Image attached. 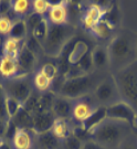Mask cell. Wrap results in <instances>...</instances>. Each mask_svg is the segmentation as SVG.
Here are the masks:
<instances>
[{
	"mask_svg": "<svg viewBox=\"0 0 137 149\" xmlns=\"http://www.w3.org/2000/svg\"><path fill=\"white\" fill-rule=\"evenodd\" d=\"M7 96H11L24 104L32 94V85L28 75H18L11 80L5 81L2 84Z\"/></svg>",
	"mask_w": 137,
	"mask_h": 149,
	"instance_id": "cell-7",
	"label": "cell"
},
{
	"mask_svg": "<svg viewBox=\"0 0 137 149\" xmlns=\"http://www.w3.org/2000/svg\"><path fill=\"white\" fill-rule=\"evenodd\" d=\"M106 118H107L106 107L97 106L94 112L92 113L90 116L81 124V126L84 128L86 132L90 133V132H92L97 125H100L102 122H104Z\"/></svg>",
	"mask_w": 137,
	"mask_h": 149,
	"instance_id": "cell-19",
	"label": "cell"
},
{
	"mask_svg": "<svg viewBox=\"0 0 137 149\" xmlns=\"http://www.w3.org/2000/svg\"><path fill=\"white\" fill-rule=\"evenodd\" d=\"M0 120H6V122H9L10 120L9 117H8L7 111H6L5 102H0Z\"/></svg>",
	"mask_w": 137,
	"mask_h": 149,
	"instance_id": "cell-42",
	"label": "cell"
},
{
	"mask_svg": "<svg viewBox=\"0 0 137 149\" xmlns=\"http://www.w3.org/2000/svg\"><path fill=\"white\" fill-rule=\"evenodd\" d=\"M132 133V126L106 118L90 132V138L105 149H117L122 141Z\"/></svg>",
	"mask_w": 137,
	"mask_h": 149,
	"instance_id": "cell-2",
	"label": "cell"
},
{
	"mask_svg": "<svg viewBox=\"0 0 137 149\" xmlns=\"http://www.w3.org/2000/svg\"><path fill=\"white\" fill-rule=\"evenodd\" d=\"M10 141L11 149H32L34 145L32 132L22 128H17Z\"/></svg>",
	"mask_w": 137,
	"mask_h": 149,
	"instance_id": "cell-14",
	"label": "cell"
},
{
	"mask_svg": "<svg viewBox=\"0 0 137 149\" xmlns=\"http://www.w3.org/2000/svg\"><path fill=\"white\" fill-rule=\"evenodd\" d=\"M134 125H137V117H136V120H135V124Z\"/></svg>",
	"mask_w": 137,
	"mask_h": 149,
	"instance_id": "cell-47",
	"label": "cell"
},
{
	"mask_svg": "<svg viewBox=\"0 0 137 149\" xmlns=\"http://www.w3.org/2000/svg\"><path fill=\"white\" fill-rule=\"evenodd\" d=\"M54 98H55V94L53 92H51V91H48V92H44V93H40L38 108L36 113L51 112Z\"/></svg>",
	"mask_w": 137,
	"mask_h": 149,
	"instance_id": "cell-26",
	"label": "cell"
},
{
	"mask_svg": "<svg viewBox=\"0 0 137 149\" xmlns=\"http://www.w3.org/2000/svg\"><path fill=\"white\" fill-rule=\"evenodd\" d=\"M49 28H50V23H49V21L44 18L42 21L40 22V24H39V26L32 31V33H30V34H32L33 38H34L38 42L42 45L43 42L45 41V39H47V37H48Z\"/></svg>",
	"mask_w": 137,
	"mask_h": 149,
	"instance_id": "cell-30",
	"label": "cell"
},
{
	"mask_svg": "<svg viewBox=\"0 0 137 149\" xmlns=\"http://www.w3.org/2000/svg\"><path fill=\"white\" fill-rule=\"evenodd\" d=\"M18 69H19V75H28L36 69L38 63V56L27 48L23 43L21 51L17 58Z\"/></svg>",
	"mask_w": 137,
	"mask_h": 149,
	"instance_id": "cell-11",
	"label": "cell"
},
{
	"mask_svg": "<svg viewBox=\"0 0 137 149\" xmlns=\"http://www.w3.org/2000/svg\"><path fill=\"white\" fill-rule=\"evenodd\" d=\"M78 66L84 72L85 74H92V73H94L95 68H94V63H93V59H92L91 50L83 56V59L80 61Z\"/></svg>",
	"mask_w": 137,
	"mask_h": 149,
	"instance_id": "cell-33",
	"label": "cell"
},
{
	"mask_svg": "<svg viewBox=\"0 0 137 149\" xmlns=\"http://www.w3.org/2000/svg\"><path fill=\"white\" fill-rule=\"evenodd\" d=\"M19 75V69L17 59H11L1 55L0 58V76L6 81L11 80Z\"/></svg>",
	"mask_w": 137,
	"mask_h": 149,
	"instance_id": "cell-18",
	"label": "cell"
},
{
	"mask_svg": "<svg viewBox=\"0 0 137 149\" xmlns=\"http://www.w3.org/2000/svg\"><path fill=\"white\" fill-rule=\"evenodd\" d=\"M107 53L112 73L137 61V34L132 31H121L108 43Z\"/></svg>",
	"mask_w": 137,
	"mask_h": 149,
	"instance_id": "cell-1",
	"label": "cell"
},
{
	"mask_svg": "<svg viewBox=\"0 0 137 149\" xmlns=\"http://www.w3.org/2000/svg\"><path fill=\"white\" fill-rule=\"evenodd\" d=\"M104 12H105V11L103 10L97 3H94V5L90 6V7L85 10V12L83 13V16L81 17L83 28H84L85 30L91 31V29L94 27L95 24L103 18Z\"/></svg>",
	"mask_w": 137,
	"mask_h": 149,
	"instance_id": "cell-15",
	"label": "cell"
},
{
	"mask_svg": "<svg viewBox=\"0 0 137 149\" xmlns=\"http://www.w3.org/2000/svg\"><path fill=\"white\" fill-rule=\"evenodd\" d=\"M2 43H3V41H2V36H0V48L2 47Z\"/></svg>",
	"mask_w": 137,
	"mask_h": 149,
	"instance_id": "cell-46",
	"label": "cell"
},
{
	"mask_svg": "<svg viewBox=\"0 0 137 149\" xmlns=\"http://www.w3.org/2000/svg\"><path fill=\"white\" fill-rule=\"evenodd\" d=\"M33 115V124H32V133L36 135L50 132L53 126L55 117L51 112L34 113Z\"/></svg>",
	"mask_w": 137,
	"mask_h": 149,
	"instance_id": "cell-13",
	"label": "cell"
},
{
	"mask_svg": "<svg viewBox=\"0 0 137 149\" xmlns=\"http://www.w3.org/2000/svg\"><path fill=\"white\" fill-rule=\"evenodd\" d=\"M74 101L63 97V96L55 95L54 102H53L51 113L55 119H72V111H73Z\"/></svg>",
	"mask_w": 137,
	"mask_h": 149,
	"instance_id": "cell-10",
	"label": "cell"
},
{
	"mask_svg": "<svg viewBox=\"0 0 137 149\" xmlns=\"http://www.w3.org/2000/svg\"><path fill=\"white\" fill-rule=\"evenodd\" d=\"M96 107L97 104L93 100L92 95L75 100L72 111V119H74L75 122H79L81 125L96 109Z\"/></svg>",
	"mask_w": 137,
	"mask_h": 149,
	"instance_id": "cell-9",
	"label": "cell"
},
{
	"mask_svg": "<svg viewBox=\"0 0 137 149\" xmlns=\"http://www.w3.org/2000/svg\"><path fill=\"white\" fill-rule=\"evenodd\" d=\"M5 105L9 119H12L23 107V104H22L21 102L16 100V98H13V97H11V96H7L6 97Z\"/></svg>",
	"mask_w": 137,
	"mask_h": 149,
	"instance_id": "cell-28",
	"label": "cell"
},
{
	"mask_svg": "<svg viewBox=\"0 0 137 149\" xmlns=\"http://www.w3.org/2000/svg\"><path fill=\"white\" fill-rule=\"evenodd\" d=\"M103 79L104 77H102V75L94 72L92 74H85L73 80H63L59 86L57 95L63 96L72 101L90 96Z\"/></svg>",
	"mask_w": 137,
	"mask_h": 149,
	"instance_id": "cell-4",
	"label": "cell"
},
{
	"mask_svg": "<svg viewBox=\"0 0 137 149\" xmlns=\"http://www.w3.org/2000/svg\"><path fill=\"white\" fill-rule=\"evenodd\" d=\"M61 148L62 149H82L83 143L78 137H75L71 133L63 141H61Z\"/></svg>",
	"mask_w": 137,
	"mask_h": 149,
	"instance_id": "cell-34",
	"label": "cell"
},
{
	"mask_svg": "<svg viewBox=\"0 0 137 149\" xmlns=\"http://www.w3.org/2000/svg\"><path fill=\"white\" fill-rule=\"evenodd\" d=\"M6 97H7V94L5 92V88H3L2 84L0 83V102H5Z\"/></svg>",
	"mask_w": 137,
	"mask_h": 149,
	"instance_id": "cell-44",
	"label": "cell"
},
{
	"mask_svg": "<svg viewBox=\"0 0 137 149\" xmlns=\"http://www.w3.org/2000/svg\"><path fill=\"white\" fill-rule=\"evenodd\" d=\"M112 76L116 83L121 101L128 104L137 114V61L112 73Z\"/></svg>",
	"mask_w": 137,
	"mask_h": 149,
	"instance_id": "cell-5",
	"label": "cell"
},
{
	"mask_svg": "<svg viewBox=\"0 0 137 149\" xmlns=\"http://www.w3.org/2000/svg\"><path fill=\"white\" fill-rule=\"evenodd\" d=\"M91 32L93 33V36L101 40H106L112 36L113 29H112L103 19H101L100 21L95 24L94 27L91 29Z\"/></svg>",
	"mask_w": 137,
	"mask_h": 149,
	"instance_id": "cell-27",
	"label": "cell"
},
{
	"mask_svg": "<svg viewBox=\"0 0 137 149\" xmlns=\"http://www.w3.org/2000/svg\"><path fill=\"white\" fill-rule=\"evenodd\" d=\"M92 97L97 104V106L104 107L110 106L116 102L121 101L120 93H118L117 86H116V83L112 74L105 76L97 84L96 88L92 94Z\"/></svg>",
	"mask_w": 137,
	"mask_h": 149,
	"instance_id": "cell-6",
	"label": "cell"
},
{
	"mask_svg": "<svg viewBox=\"0 0 137 149\" xmlns=\"http://www.w3.org/2000/svg\"><path fill=\"white\" fill-rule=\"evenodd\" d=\"M89 44L84 40H78L72 44L70 52L66 54V62L68 65H78L85 54L90 51Z\"/></svg>",
	"mask_w": 137,
	"mask_h": 149,
	"instance_id": "cell-16",
	"label": "cell"
},
{
	"mask_svg": "<svg viewBox=\"0 0 137 149\" xmlns=\"http://www.w3.org/2000/svg\"><path fill=\"white\" fill-rule=\"evenodd\" d=\"M43 19H44V17L40 16V15H38V13H34V12H31V13H29V15L27 16V18L24 19V21H26L29 34L32 33V31L40 24V22L42 21Z\"/></svg>",
	"mask_w": 137,
	"mask_h": 149,
	"instance_id": "cell-35",
	"label": "cell"
},
{
	"mask_svg": "<svg viewBox=\"0 0 137 149\" xmlns=\"http://www.w3.org/2000/svg\"><path fill=\"white\" fill-rule=\"evenodd\" d=\"M28 36H29V32H28L26 21L22 19L15 20L10 30V33H9V38L16 39L18 41H24Z\"/></svg>",
	"mask_w": 137,
	"mask_h": 149,
	"instance_id": "cell-24",
	"label": "cell"
},
{
	"mask_svg": "<svg viewBox=\"0 0 137 149\" xmlns=\"http://www.w3.org/2000/svg\"><path fill=\"white\" fill-rule=\"evenodd\" d=\"M106 113H107L108 119L125 123L129 126H133L135 124L137 117L136 112L128 104H126L123 101L116 102L114 104L107 106L106 107Z\"/></svg>",
	"mask_w": 137,
	"mask_h": 149,
	"instance_id": "cell-8",
	"label": "cell"
},
{
	"mask_svg": "<svg viewBox=\"0 0 137 149\" xmlns=\"http://www.w3.org/2000/svg\"><path fill=\"white\" fill-rule=\"evenodd\" d=\"M31 8L34 13L44 17L51 8V2L48 0H33L31 1Z\"/></svg>",
	"mask_w": 137,
	"mask_h": 149,
	"instance_id": "cell-32",
	"label": "cell"
},
{
	"mask_svg": "<svg viewBox=\"0 0 137 149\" xmlns=\"http://www.w3.org/2000/svg\"><path fill=\"white\" fill-rule=\"evenodd\" d=\"M48 21L50 24H57V26L68 23L66 1L51 2V8L48 12Z\"/></svg>",
	"mask_w": 137,
	"mask_h": 149,
	"instance_id": "cell-12",
	"label": "cell"
},
{
	"mask_svg": "<svg viewBox=\"0 0 137 149\" xmlns=\"http://www.w3.org/2000/svg\"><path fill=\"white\" fill-rule=\"evenodd\" d=\"M75 36L76 27L73 23L50 24L48 37L42 44L43 53L49 58H60Z\"/></svg>",
	"mask_w": 137,
	"mask_h": 149,
	"instance_id": "cell-3",
	"label": "cell"
},
{
	"mask_svg": "<svg viewBox=\"0 0 137 149\" xmlns=\"http://www.w3.org/2000/svg\"><path fill=\"white\" fill-rule=\"evenodd\" d=\"M36 144L38 149H60L61 148V141L59 140L52 132L36 135Z\"/></svg>",
	"mask_w": 137,
	"mask_h": 149,
	"instance_id": "cell-20",
	"label": "cell"
},
{
	"mask_svg": "<svg viewBox=\"0 0 137 149\" xmlns=\"http://www.w3.org/2000/svg\"><path fill=\"white\" fill-rule=\"evenodd\" d=\"M52 84V81L50 80L47 75L44 74L42 71H40V70L33 76V85L36 87V90L38 92H40V93H44V92L50 91Z\"/></svg>",
	"mask_w": 137,
	"mask_h": 149,
	"instance_id": "cell-25",
	"label": "cell"
},
{
	"mask_svg": "<svg viewBox=\"0 0 137 149\" xmlns=\"http://www.w3.org/2000/svg\"><path fill=\"white\" fill-rule=\"evenodd\" d=\"M117 149H137V138L131 133L122 141Z\"/></svg>",
	"mask_w": 137,
	"mask_h": 149,
	"instance_id": "cell-39",
	"label": "cell"
},
{
	"mask_svg": "<svg viewBox=\"0 0 137 149\" xmlns=\"http://www.w3.org/2000/svg\"><path fill=\"white\" fill-rule=\"evenodd\" d=\"M11 122L15 124L17 128H22V129H28L32 132V124H33V115L31 113L26 111L23 107L20 112L17 114L15 117L10 119Z\"/></svg>",
	"mask_w": 137,
	"mask_h": 149,
	"instance_id": "cell-23",
	"label": "cell"
},
{
	"mask_svg": "<svg viewBox=\"0 0 137 149\" xmlns=\"http://www.w3.org/2000/svg\"><path fill=\"white\" fill-rule=\"evenodd\" d=\"M51 132L60 141H63L64 139L72 133V127H71L68 120L55 119L54 123H53L52 128H51Z\"/></svg>",
	"mask_w": 137,
	"mask_h": 149,
	"instance_id": "cell-22",
	"label": "cell"
},
{
	"mask_svg": "<svg viewBox=\"0 0 137 149\" xmlns=\"http://www.w3.org/2000/svg\"><path fill=\"white\" fill-rule=\"evenodd\" d=\"M13 21L15 20H12L8 16L0 17V36H9Z\"/></svg>",
	"mask_w": 137,
	"mask_h": 149,
	"instance_id": "cell-37",
	"label": "cell"
},
{
	"mask_svg": "<svg viewBox=\"0 0 137 149\" xmlns=\"http://www.w3.org/2000/svg\"><path fill=\"white\" fill-rule=\"evenodd\" d=\"M8 124H9V122L0 120V140H5L6 134L8 130Z\"/></svg>",
	"mask_w": 137,
	"mask_h": 149,
	"instance_id": "cell-41",
	"label": "cell"
},
{
	"mask_svg": "<svg viewBox=\"0 0 137 149\" xmlns=\"http://www.w3.org/2000/svg\"><path fill=\"white\" fill-rule=\"evenodd\" d=\"M12 5V12L15 16L22 17L28 16L31 8V1L29 0H13L11 1Z\"/></svg>",
	"mask_w": 137,
	"mask_h": 149,
	"instance_id": "cell-29",
	"label": "cell"
},
{
	"mask_svg": "<svg viewBox=\"0 0 137 149\" xmlns=\"http://www.w3.org/2000/svg\"><path fill=\"white\" fill-rule=\"evenodd\" d=\"M82 149H105L104 147L100 146L99 144H96L92 140H87L86 143L83 144V148Z\"/></svg>",
	"mask_w": 137,
	"mask_h": 149,
	"instance_id": "cell-43",
	"label": "cell"
},
{
	"mask_svg": "<svg viewBox=\"0 0 137 149\" xmlns=\"http://www.w3.org/2000/svg\"><path fill=\"white\" fill-rule=\"evenodd\" d=\"M1 141H2V140H0V143H1Z\"/></svg>",
	"mask_w": 137,
	"mask_h": 149,
	"instance_id": "cell-48",
	"label": "cell"
},
{
	"mask_svg": "<svg viewBox=\"0 0 137 149\" xmlns=\"http://www.w3.org/2000/svg\"><path fill=\"white\" fill-rule=\"evenodd\" d=\"M91 53H92L95 71H103L106 68H110V59L106 47L96 45L91 50Z\"/></svg>",
	"mask_w": 137,
	"mask_h": 149,
	"instance_id": "cell-17",
	"label": "cell"
},
{
	"mask_svg": "<svg viewBox=\"0 0 137 149\" xmlns=\"http://www.w3.org/2000/svg\"><path fill=\"white\" fill-rule=\"evenodd\" d=\"M40 71H42L43 73L47 75L52 82L57 80L59 73H60L58 65H55L54 63H51V62H48V63L43 64L42 66H41V69H40Z\"/></svg>",
	"mask_w": 137,
	"mask_h": 149,
	"instance_id": "cell-36",
	"label": "cell"
},
{
	"mask_svg": "<svg viewBox=\"0 0 137 149\" xmlns=\"http://www.w3.org/2000/svg\"><path fill=\"white\" fill-rule=\"evenodd\" d=\"M22 45H23V41H18L16 39L8 37L6 40H3V43H2L1 55L11 58V59H17L21 51Z\"/></svg>",
	"mask_w": 137,
	"mask_h": 149,
	"instance_id": "cell-21",
	"label": "cell"
},
{
	"mask_svg": "<svg viewBox=\"0 0 137 149\" xmlns=\"http://www.w3.org/2000/svg\"><path fill=\"white\" fill-rule=\"evenodd\" d=\"M102 19L114 30V28L118 24V22L121 20V15H120V11H118V9H117L116 7L111 6V7L104 12V16H103Z\"/></svg>",
	"mask_w": 137,
	"mask_h": 149,
	"instance_id": "cell-31",
	"label": "cell"
},
{
	"mask_svg": "<svg viewBox=\"0 0 137 149\" xmlns=\"http://www.w3.org/2000/svg\"><path fill=\"white\" fill-rule=\"evenodd\" d=\"M132 134L137 138V125H133L132 126Z\"/></svg>",
	"mask_w": 137,
	"mask_h": 149,
	"instance_id": "cell-45",
	"label": "cell"
},
{
	"mask_svg": "<svg viewBox=\"0 0 137 149\" xmlns=\"http://www.w3.org/2000/svg\"><path fill=\"white\" fill-rule=\"evenodd\" d=\"M12 11V5L11 1H7V0H0V17L2 16H9Z\"/></svg>",
	"mask_w": 137,
	"mask_h": 149,
	"instance_id": "cell-40",
	"label": "cell"
},
{
	"mask_svg": "<svg viewBox=\"0 0 137 149\" xmlns=\"http://www.w3.org/2000/svg\"><path fill=\"white\" fill-rule=\"evenodd\" d=\"M85 75V73L80 69L78 65H70L66 72L63 75V80H73Z\"/></svg>",
	"mask_w": 137,
	"mask_h": 149,
	"instance_id": "cell-38",
	"label": "cell"
}]
</instances>
